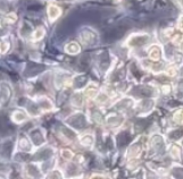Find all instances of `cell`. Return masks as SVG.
Instances as JSON below:
<instances>
[{
	"label": "cell",
	"instance_id": "cell-1",
	"mask_svg": "<svg viewBox=\"0 0 183 179\" xmlns=\"http://www.w3.org/2000/svg\"><path fill=\"white\" fill-rule=\"evenodd\" d=\"M51 154H52V151L50 149H44L40 153L36 154V156H38V159H46V158H49Z\"/></svg>",
	"mask_w": 183,
	"mask_h": 179
},
{
	"label": "cell",
	"instance_id": "cell-2",
	"mask_svg": "<svg viewBox=\"0 0 183 179\" xmlns=\"http://www.w3.org/2000/svg\"><path fill=\"white\" fill-rule=\"evenodd\" d=\"M28 71L26 73V74H30L28 76H33L34 74H36L38 71H40V70H42L43 69V67H39V66H36V67H33V66H30L28 67Z\"/></svg>",
	"mask_w": 183,
	"mask_h": 179
}]
</instances>
